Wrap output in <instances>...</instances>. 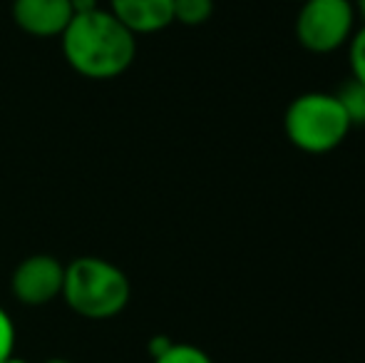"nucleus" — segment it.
<instances>
[{"label":"nucleus","instance_id":"nucleus-2","mask_svg":"<svg viewBox=\"0 0 365 363\" xmlns=\"http://www.w3.org/2000/svg\"><path fill=\"white\" fill-rule=\"evenodd\" d=\"M132 286L117 264L102 257H77L65 267L63 299L77 316L107 321L127 309Z\"/></svg>","mask_w":365,"mask_h":363},{"label":"nucleus","instance_id":"nucleus-15","mask_svg":"<svg viewBox=\"0 0 365 363\" xmlns=\"http://www.w3.org/2000/svg\"><path fill=\"white\" fill-rule=\"evenodd\" d=\"M358 3V10H361V15H363V20H365V0H356Z\"/></svg>","mask_w":365,"mask_h":363},{"label":"nucleus","instance_id":"nucleus-5","mask_svg":"<svg viewBox=\"0 0 365 363\" xmlns=\"http://www.w3.org/2000/svg\"><path fill=\"white\" fill-rule=\"evenodd\" d=\"M65 267L50 254H33L15 267L10 289L25 306H45L63 296Z\"/></svg>","mask_w":365,"mask_h":363},{"label":"nucleus","instance_id":"nucleus-4","mask_svg":"<svg viewBox=\"0 0 365 363\" xmlns=\"http://www.w3.org/2000/svg\"><path fill=\"white\" fill-rule=\"evenodd\" d=\"M356 8L351 0H303L296 18V38L311 53H333L351 40Z\"/></svg>","mask_w":365,"mask_h":363},{"label":"nucleus","instance_id":"nucleus-9","mask_svg":"<svg viewBox=\"0 0 365 363\" xmlns=\"http://www.w3.org/2000/svg\"><path fill=\"white\" fill-rule=\"evenodd\" d=\"M174 23L187 28H199L214 15V0H174L172 3Z\"/></svg>","mask_w":365,"mask_h":363},{"label":"nucleus","instance_id":"nucleus-10","mask_svg":"<svg viewBox=\"0 0 365 363\" xmlns=\"http://www.w3.org/2000/svg\"><path fill=\"white\" fill-rule=\"evenodd\" d=\"M152 363H214L207 351L192 344H172L162 356L152 359Z\"/></svg>","mask_w":365,"mask_h":363},{"label":"nucleus","instance_id":"nucleus-3","mask_svg":"<svg viewBox=\"0 0 365 363\" xmlns=\"http://www.w3.org/2000/svg\"><path fill=\"white\" fill-rule=\"evenodd\" d=\"M284 130L293 147L308 155H326L336 150L351 132L346 112L336 95L303 92L286 107Z\"/></svg>","mask_w":365,"mask_h":363},{"label":"nucleus","instance_id":"nucleus-1","mask_svg":"<svg viewBox=\"0 0 365 363\" xmlns=\"http://www.w3.org/2000/svg\"><path fill=\"white\" fill-rule=\"evenodd\" d=\"M60 38L70 68L90 80L120 78L137 58V35L105 8L75 15Z\"/></svg>","mask_w":365,"mask_h":363},{"label":"nucleus","instance_id":"nucleus-7","mask_svg":"<svg viewBox=\"0 0 365 363\" xmlns=\"http://www.w3.org/2000/svg\"><path fill=\"white\" fill-rule=\"evenodd\" d=\"M174 0H110V13L135 35H152L174 23Z\"/></svg>","mask_w":365,"mask_h":363},{"label":"nucleus","instance_id":"nucleus-13","mask_svg":"<svg viewBox=\"0 0 365 363\" xmlns=\"http://www.w3.org/2000/svg\"><path fill=\"white\" fill-rule=\"evenodd\" d=\"M73 3V13L75 15H82V13H92V10L102 8L100 0H70Z\"/></svg>","mask_w":365,"mask_h":363},{"label":"nucleus","instance_id":"nucleus-14","mask_svg":"<svg viewBox=\"0 0 365 363\" xmlns=\"http://www.w3.org/2000/svg\"><path fill=\"white\" fill-rule=\"evenodd\" d=\"M3 363H28L25 359H20V356H10L8 361H3Z\"/></svg>","mask_w":365,"mask_h":363},{"label":"nucleus","instance_id":"nucleus-8","mask_svg":"<svg viewBox=\"0 0 365 363\" xmlns=\"http://www.w3.org/2000/svg\"><path fill=\"white\" fill-rule=\"evenodd\" d=\"M336 97H338V102H341L351 127L365 125V85L363 83H358L356 78H351L341 90L336 92Z\"/></svg>","mask_w":365,"mask_h":363},{"label":"nucleus","instance_id":"nucleus-11","mask_svg":"<svg viewBox=\"0 0 365 363\" xmlns=\"http://www.w3.org/2000/svg\"><path fill=\"white\" fill-rule=\"evenodd\" d=\"M351 68L353 78L365 85V25L351 35Z\"/></svg>","mask_w":365,"mask_h":363},{"label":"nucleus","instance_id":"nucleus-16","mask_svg":"<svg viewBox=\"0 0 365 363\" xmlns=\"http://www.w3.org/2000/svg\"><path fill=\"white\" fill-rule=\"evenodd\" d=\"M45 363H73V361H65V359H50V361H45Z\"/></svg>","mask_w":365,"mask_h":363},{"label":"nucleus","instance_id":"nucleus-12","mask_svg":"<svg viewBox=\"0 0 365 363\" xmlns=\"http://www.w3.org/2000/svg\"><path fill=\"white\" fill-rule=\"evenodd\" d=\"M15 356V324L8 311L0 306V363Z\"/></svg>","mask_w":365,"mask_h":363},{"label":"nucleus","instance_id":"nucleus-6","mask_svg":"<svg viewBox=\"0 0 365 363\" xmlns=\"http://www.w3.org/2000/svg\"><path fill=\"white\" fill-rule=\"evenodd\" d=\"M75 18L70 0H13V20L33 38H60Z\"/></svg>","mask_w":365,"mask_h":363},{"label":"nucleus","instance_id":"nucleus-17","mask_svg":"<svg viewBox=\"0 0 365 363\" xmlns=\"http://www.w3.org/2000/svg\"><path fill=\"white\" fill-rule=\"evenodd\" d=\"M301 3H303V0H301Z\"/></svg>","mask_w":365,"mask_h":363}]
</instances>
